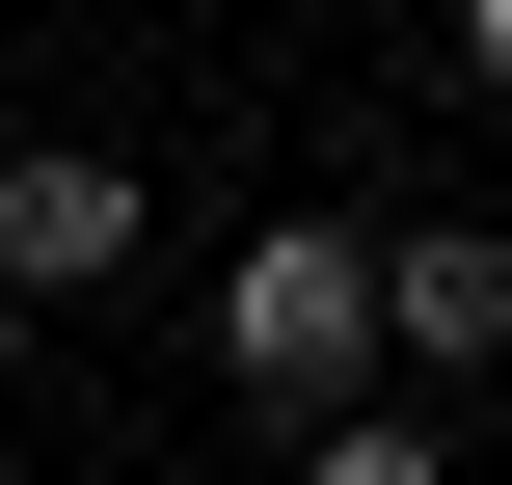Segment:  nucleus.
Here are the masks:
<instances>
[{"mask_svg": "<svg viewBox=\"0 0 512 485\" xmlns=\"http://www.w3.org/2000/svg\"><path fill=\"white\" fill-rule=\"evenodd\" d=\"M216 351H243L270 405H351V378H378V243H351V216H270L243 297H216Z\"/></svg>", "mask_w": 512, "mask_h": 485, "instance_id": "f257e3e1", "label": "nucleus"}, {"mask_svg": "<svg viewBox=\"0 0 512 485\" xmlns=\"http://www.w3.org/2000/svg\"><path fill=\"white\" fill-rule=\"evenodd\" d=\"M378 351H405V378H486L512 351V216H405V243H378Z\"/></svg>", "mask_w": 512, "mask_h": 485, "instance_id": "f03ea898", "label": "nucleus"}, {"mask_svg": "<svg viewBox=\"0 0 512 485\" xmlns=\"http://www.w3.org/2000/svg\"><path fill=\"white\" fill-rule=\"evenodd\" d=\"M135 270V162H0V297H108Z\"/></svg>", "mask_w": 512, "mask_h": 485, "instance_id": "7ed1b4c3", "label": "nucleus"}, {"mask_svg": "<svg viewBox=\"0 0 512 485\" xmlns=\"http://www.w3.org/2000/svg\"><path fill=\"white\" fill-rule=\"evenodd\" d=\"M297 485H432V432H378V405H324V432H297Z\"/></svg>", "mask_w": 512, "mask_h": 485, "instance_id": "20e7f679", "label": "nucleus"}, {"mask_svg": "<svg viewBox=\"0 0 512 485\" xmlns=\"http://www.w3.org/2000/svg\"><path fill=\"white\" fill-rule=\"evenodd\" d=\"M459 54H486V108H512V0H459Z\"/></svg>", "mask_w": 512, "mask_h": 485, "instance_id": "39448f33", "label": "nucleus"}]
</instances>
